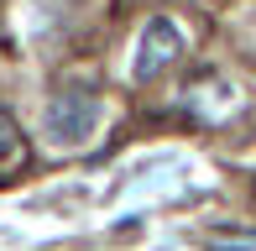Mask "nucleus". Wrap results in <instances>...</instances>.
<instances>
[{"label":"nucleus","instance_id":"obj_1","mask_svg":"<svg viewBox=\"0 0 256 251\" xmlns=\"http://www.w3.org/2000/svg\"><path fill=\"white\" fill-rule=\"evenodd\" d=\"M100 100L89 94V89H63V94L48 100V116H42V131H48L52 146H84L89 136L100 131Z\"/></svg>","mask_w":256,"mask_h":251},{"label":"nucleus","instance_id":"obj_2","mask_svg":"<svg viewBox=\"0 0 256 251\" xmlns=\"http://www.w3.org/2000/svg\"><path fill=\"white\" fill-rule=\"evenodd\" d=\"M183 52V32L172 26L168 16H152L142 32V42H136V63H131V78H157L168 63H178Z\"/></svg>","mask_w":256,"mask_h":251},{"label":"nucleus","instance_id":"obj_3","mask_svg":"<svg viewBox=\"0 0 256 251\" xmlns=\"http://www.w3.org/2000/svg\"><path fill=\"white\" fill-rule=\"evenodd\" d=\"M10 162H21V126L10 110H0V168H10Z\"/></svg>","mask_w":256,"mask_h":251},{"label":"nucleus","instance_id":"obj_4","mask_svg":"<svg viewBox=\"0 0 256 251\" xmlns=\"http://www.w3.org/2000/svg\"><path fill=\"white\" fill-rule=\"evenodd\" d=\"M209 246H236V251H251V246H256V230H209Z\"/></svg>","mask_w":256,"mask_h":251}]
</instances>
